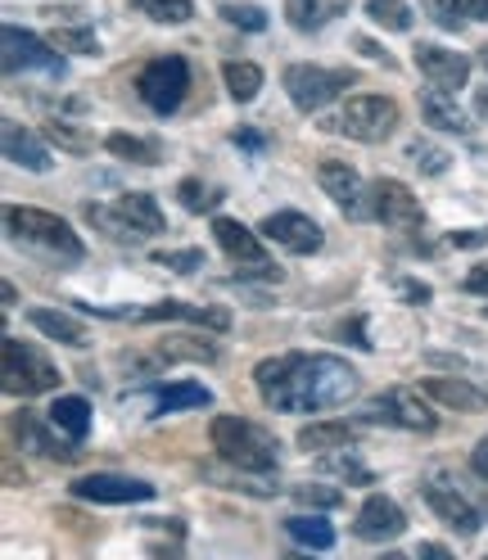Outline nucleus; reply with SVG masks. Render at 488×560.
I'll use <instances>...</instances> for the list:
<instances>
[{"mask_svg": "<svg viewBox=\"0 0 488 560\" xmlns=\"http://www.w3.org/2000/svg\"><path fill=\"white\" fill-rule=\"evenodd\" d=\"M182 199H186L190 213H204V208L218 203V199H204V186H199V182H182Z\"/></svg>", "mask_w": 488, "mask_h": 560, "instance_id": "37998d69", "label": "nucleus"}, {"mask_svg": "<svg viewBox=\"0 0 488 560\" xmlns=\"http://www.w3.org/2000/svg\"><path fill=\"white\" fill-rule=\"evenodd\" d=\"M213 402V394L204 389V384H167L154 416H172V411H186V407H208Z\"/></svg>", "mask_w": 488, "mask_h": 560, "instance_id": "7c9ffc66", "label": "nucleus"}, {"mask_svg": "<svg viewBox=\"0 0 488 560\" xmlns=\"http://www.w3.org/2000/svg\"><path fill=\"white\" fill-rule=\"evenodd\" d=\"M448 240H452V244H457V249H479V244L488 240V231H452Z\"/></svg>", "mask_w": 488, "mask_h": 560, "instance_id": "a18cd8bd", "label": "nucleus"}, {"mask_svg": "<svg viewBox=\"0 0 488 560\" xmlns=\"http://www.w3.org/2000/svg\"><path fill=\"white\" fill-rule=\"evenodd\" d=\"M426 398H434L448 411H488V389H479L475 380H457V375H430L421 380Z\"/></svg>", "mask_w": 488, "mask_h": 560, "instance_id": "f3484780", "label": "nucleus"}, {"mask_svg": "<svg viewBox=\"0 0 488 560\" xmlns=\"http://www.w3.org/2000/svg\"><path fill=\"white\" fill-rule=\"evenodd\" d=\"M136 91H141V100L150 104L154 114H172L190 91V63L182 55H159V59H150L141 68Z\"/></svg>", "mask_w": 488, "mask_h": 560, "instance_id": "0eeeda50", "label": "nucleus"}, {"mask_svg": "<svg viewBox=\"0 0 488 560\" xmlns=\"http://www.w3.org/2000/svg\"><path fill=\"white\" fill-rule=\"evenodd\" d=\"M439 14L448 27H457V23H479L488 19V0H434Z\"/></svg>", "mask_w": 488, "mask_h": 560, "instance_id": "4c0bfd02", "label": "nucleus"}, {"mask_svg": "<svg viewBox=\"0 0 488 560\" xmlns=\"http://www.w3.org/2000/svg\"><path fill=\"white\" fill-rule=\"evenodd\" d=\"M5 231L27 244V249H37L46 258H63V262H82V240L78 231L68 226L59 213H46V208H23V203H10L5 208Z\"/></svg>", "mask_w": 488, "mask_h": 560, "instance_id": "f03ea898", "label": "nucleus"}, {"mask_svg": "<svg viewBox=\"0 0 488 560\" xmlns=\"http://www.w3.org/2000/svg\"><path fill=\"white\" fill-rule=\"evenodd\" d=\"M118 218L136 231V235H159L163 226H167V218H163V208H159V199L154 195H146V190H127V195H118Z\"/></svg>", "mask_w": 488, "mask_h": 560, "instance_id": "4be33fe9", "label": "nucleus"}, {"mask_svg": "<svg viewBox=\"0 0 488 560\" xmlns=\"http://www.w3.org/2000/svg\"><path fill=\"white\" fill-rule=\"evenodd\" d=\"M159 358H163V362H213L218 348L208 343V339L182 335V339H163V343H159Z\"/></svg>", "mask_w": 488, "mask_h": 560, "instance_id": "c756f323", "label": "nucleus"}, {"mask_svg": "<svg viewBox=\"0 0 488 560\" xmlns=\"http://www.w3.org/2000/svg\"><path fill=\"white\" fill-rule=\"evenodd\" d=\"M367 19L390 27V32H407L411 27V10L407 0H367Z\"/></svg>", "mask_w": 488, "mask_h": 560, "instance_id": "f704fd0d", "label": "nucleus"}, {"mask_svg": "<svg viewBox=\"0 0 488 560\" xmlns=\"http://www.w3.org/2000/svg\"><path fill=\"white\" fill-rule=\"evenodd\" d=\"M104 150H109L114 159H127V163H141V167L159 163V145H154V140H141V136H127V131H114L109 140H104Z\"/></svg>", "mask_w": 488, "mask_h": 560, "instance_id": "c85d7f7f", "label": "nucleus"}, {"mask_svg": "<svg viewBox=\"0 0 488 560\" xmlns=\"http://www.w3.org/2000/svg\"><path fill=\"white\" fill-rule=\"evenodd\" d=\"M42 136L50 140V145H59L63 154H91V150H95V140H91L82 127L63 122V118H50V122L42 127Z\"/></svg>", "mask_w": 488, "mask_h": 560, "instance_id": "2f4dec72", "label": "nucleus"}, {"mask_svg": "<svg viewBox=\"0 0 488 560\" xmlns=\"http://www.w3.org/2000/svg\"><path fill=\"white\" fill-rule=\"evenodd\" d=\"M403 529H407V515H403V506H398L394 498H385V493H371V498L362 502V511H358V524H353V534H358L362 542H394Z\"/></svg>", "mask_w": 488, "mask_h": 560, "instance_id": "dca6fc26", "label": "nucleus"}, {"mask_svg": "<svg viewBox=\"0 0 488 560\" xmlns=\"http://www.w3.org/2000/svg\"><path fill=\"white\" fill-rule=\"evenodd\" d=\"M0 42H5V73H19V68H37V73H63V59L55 55V46H46L42 37L5 23L0 27Z\"/></svg>", "mask_w": 488, "mask_h": 560, "instance_id": "f8f14e48", "label": "nucleus"}, {"mask_svg": "<svg viewBox=\"0 0 488 560\" xmlns=\"http://www.w3.org/2000/svg\"><path fill=\"white\" fill-rule=\"evenodd\" d=\"M50 46L63 50V55H100V42H95L91 27H55Z\"/></svg>", "mask_w": 488, "mask_h": 560, "instance_id": "c9c22d12", "label": "nucleus"}, {"mask_svg": "<svg viewBox=\"0 0 488 560\" xmlns=\"http://www.w3.org/2000/svg\"><path fill=\"white\" fill-rule=\"evenodd\" d=\"M208 434H213V452H218L226 466H240V470H249V475L276 470V452H281V443H276L267 430H258L254 420H244V416H218Z\"/></svg>", "mask_w": 488, "mask_h": 560, "instance_id": "7ed1b4c3", "label": "nucleus"}, {"mask_svg": "<svg viewBox=\"0 0 488 560\" xmlns=\"http://www.w3.org/2000/svg\"><path fill=\"white\" fill-rule=\"evenodd\" d=\"M263 235L271 240V244H281L286 254H317L322 249V226L312 222L307 213H294V208H281V213H271L267 222H263Z\"/></svg>", "mask_w": 488, "mask_h": 560, "instance_id": "ddd939ff", "label": "nucleus"}, {"mask_svg": "<svg viewBox=\"0 0 488 560\" xmlns=\"http://www.w3.org/2000/svg\"><path fill=\"white\" fill-rule=\"evenodd\" d=\"M358 430L348 420H312V425L299 430V447L303 452H335V447H353Z\"/></svg>", "mask_w": 488, "mask_h": 560, "instance_id": "5701e85b", "label": "nucleus"}, {"mask_svg": "<svg viewBox=\"0 0 488 560\" xmlns=\"http://www.w3.org/2000/svg\"><path fill=\"white\" fill-rule=\"evenodd\" d=\"M154 262L172 267V271H199L204 267V254L199 249H182V254H154Z\"/></svg>", "mask_w": 488, "mask_h": 560, "instance_id": "79ce46f5", "label": "nucleus"}, {"mask_svg": "<svg viewBox=\"0 0 488 560\" xmlns=\"http://www.w3.org/2000/svg\"><path fill=\"white\" fill-rule=\"evenodd\" d=\"M358 78L348 68H322V63H290L286 68V95L299 114H322L326 104L348 91Z\"/></svg>", "mask_w": 488, "mask_h": 560, "instance_id": "39448f33", "label": "nucleus"}, {"mask_svg": "<svg viewBox=\"0 0 488 560\" xmlns=\"http://www.w3.org/2000/svg\"><path fill=\"white\" fill-rule=\"evenodd\" d=\"M294 502H303V506H312V511H335L344 498H339V488H322V483H303V488H294Z\"/></svg>", "mask_w": 488, "mask_h": 560, "instance_id": "58836bf2", "label": "nucleus"}, {"mask_svg": "<svg viewBox=\"0 0 488 560\" xmlns=\"http://www.w3.org/2000/svg\"><path fill=\"white\" fill-rule=\"evenodd\" d=\"M367 416L371 420H390L398 430H416V434H430L439 425V416L421 402V389H390L367 402Z\"/></svg>", "mask_w": 488, "mask_h": 560, "instance_id": "1a4fd4ad", "label": "nucleus"}, {"mask_svg": "<svg viewBox=\"0 0 488 560\" xmlns=\"http://www.w3.org/2000/svg\"><path fill=\"white\" fill-rule=\"evenodd\" d=\"M286 534L299 547H312V551H330L335 547V529L326 524V515H290L286 520Z\"/></svg>", "mask_w": 488, "mask_h": 560, "instance_id": "bb28decb", "label": "nucleus"}, {"mask_svg": "<svg viewBox=\"0 0 488 560\" xmlns=\"http://www.w3.org/2000/svg\"><path fill=\"white\" fill-rule=\"evenodd\" d=\"M411 55H416V68H421V73L430 78V86H439V91H462L470 82V59L457 55V50L421 42Z\"/></svg>", "mask_w": 488, "mask_h": 560, "instance_id": "2eb2a0df", "label": "nucleus"}, {"mask_svg": "<svg viewBox=\"0 0 488 560\" xmlns=\"http://www.w3.org/2000/svg\"><path fill=\"white\" fill-rule=\"evenodd\" d=\"M222 19L235 23V27H244V32H263L267 27V14L258 5H231V0L222 5Z\"/></svg>", "mask_w": 488, "mask_h": 560, "instance_id": "a19ab883", "label": "nucleus"}, {"mask_svg": "<svg viewBox=\"0 0 488 560\" xmlns=\"http://www.w3.org/2000/svg\"><path fill=\"white\" fill-rule=\"evenodd\" d=\"M426 502H430V511L448 524L452 534H462V538H475V534H479V511H475V502L462 498L448 479H430V483H426Z\"/></svg>", "mask_w": 488, "mask_h": 560, "instance_id": "4468645a", "label": "nucleus"}, {"mask_svg": "<svg viewBox=\"0 0 488 560\" xmlns=\"http://www.w3.org/2000/svg\"><path fill=\"white\" fill-rule=\"evenodd\" d=\"M475 114H484V118H488V86H484V91H475Z\"/></svg>", "mask_w": 488, "mask_h": 560, "instance_id": "09e8293b", "label": "nucleus"}, {"mask_svg": "<svg viewBox=\"0 0 488 560\" xmlns=\"http://www.w3.org/2000/svg\"><path fill=\"white\" fill-rule=\"evenodd\" d=\"M46 420H50L59 434H68L73 443H82V439L91 434V402H86V398H73V394L55 398L50 411H46Z\"/></svg>", "mask_w": 488, "mask_h": 560, "instance_id": "393cba45", "label": "nucleus"}, {"mask_svg": "<svg viewBox=\"0 0 488 560\" xmlns=\"http://www.w3.org/2000/svg\"><path fill=\"white\" fill-rule=\"evenodd\" d=\"M421 114H426V122L430 127H439V131H457V136H470L475 127H470V118L457 109V100H452V91H426L421 95Z\"/></svg>", "mask_w": 488, "mask_h": 560, "instance_id": "b1692460", "label": "nucleus"}, {"mask_svg": "<svg viewBox=\"0 0 488 560\" xmlns=\"http://www.w3.org/2000/svg\"><path fill=\"white\" fill-rule=\"evenodd\" d=\"M470 470L479 475V479H488V434L475 443V452H470Z\"/></svg>", "mask_w": 488, "mask_h": 560, "instance_id": "49530a36", "label": "nucleus"}, {"mask_svg": "<svg viewBox=\"0 0 488 560\" xmlns=\"http://www.w3.org/2000/svg\"><path fill=\"white\" fill-rule=\"evenodd\" d=\"M371 218L385 222V226H394V231H416V226L426 222L421 199L411 195V186H403V182H394V177H380V182L371 186Z\"/></svg>", "mask_w": 488, "mask_h": 560, "instance_id": "6e6552de", "label": "nucleus"}, {"mask_svg": "<svg viewBox=\"0 0 488 560\" xmlns=\"http://www.w3.org/2000/svg\"><path fill=\"white\" fill-rule=\"evenodd\" d=\"M73 498L95 506H136V502H154V483L127 475H82L73 479Z\"/></svg>", "mask_w": 488, "mask_h": 560, "instance_id": "9d476101", "label": "nucleus"}, {"mask_svg": "<svg viewBox=\"0 0 488 560\" xmlns=\"http://www.w3.org/2000/svg\"><path fill=\"white\" fill-rule=\"evenodd\" d=\"M407 159H411L416 167H421L426 177H443L448 163H452V154H448V150H439V145H430V140H411V145H407Z\"/></svg>", "mask_w": 488, "mask_h": 560, "instance_id": "e433bc0d", "label": "nucleus"}, {"mask_svg": "<svg viewBox=\"0 0 488 560\" xmlns=\"http://www.w3.org/2000/svg\"><path fill=\"white\" fill-rule=\"evenodd\" d=\"M317 182H322V190L344 208L348 218H371V190H362V177H358V167H353V163H344V159H322Z\"/></svg>", "mask_w": 488, "mask_h": 560, "instance_id": "9b49d317", "label": "nucleus"}, {"mask_svg": "<svg viewBox=\"0 0 488 560\" xmlns=\"http://www.w3.org/2000/svg\"><path fill=\"white\" fill-rule=\"evenodd\" d=\"M322 470L326 475H339V479H348V483H375V475H371V466H362L358 462V452H344V447H335V452H326L322 457Z\"/></svg>", "mask_w": 488, "mask_h": 560, "instance_id": "473e14b6", "label": "nucleus"}, {"mask_svg": "<svg viewBox=\"0 0 488 560\" xmlns=\"http://www.w3.org/2000/svg\"><path fill=\"white\" fill-rule=\"evenodd\" d=\"M0 145H5V159L10 163H19V167H27V172H50V154H46V145L32 131H23L14 118H5L0 122Z\"/></svg>", "mask_w": 488, "mask_h": 560, "instance_id": "6ab92c4d", "label": "nucleus"}, {"mask_svg": "<svg viewBox=\"0 0 488 560\" xmlns=\"http://www.w3.org/2000/svg\"><path fill=\"white\" fill-rule=\"evenodd\" d=\"M286 19H290L294 32H312L322 23V5L317 0H286Z\"/></svg>", "mask_w": 488, "mask_h": 560, "instance_id": "ea45409f", "label": "nucleus"}, {"mask_svg": "<svg viewBox=\"0 0 488 560\" xmlns=\"http://www.w3.org/2000/svg\"><path fill=\"white\" fill-rule=\"evenodd\" d=\"M131 5L141 10L146 19H154V23H172V27L195 19V5H190V0H131Z\"/></svg>", "mask_w": 488, "mask_h": 560, "instance_id": "72a5a7b5", "label": "nucleus"}, {"mask_svg": "<svg viewBox=\"0 0 488 560\" xmlns=\"http://www.w3.org/2000/svg\"><path fill=\"white\" fill-rule=\"evenodd\" d=\"M213 235H218L222 254H226L231 262H249V267H263V262H267L263 240H258L249 226H244V222H235V218H218V222H213Z\"/></svg>", "mask_w": 488, "mask_h": 560, "instance_id": "aec40b11", "label": "nucleus"}, {"mask_svg": "<svg viewBox=\"0 0 488 560\" xmlns=\"http://www.w3.org/2000/svg\"><path fill=\"white\" fill-rule=\"evenodd\" d=\"M0 358H5V366H0V375H5V394H14V398H37V394H50L59 384V371L50 366V358H42L37 348L23 343V339H5Z\"/></svg>", "mask_w": 488, "mask_h": 560, "instance_id": "423d86ee", "label": "nucleus"}, {"mask_svg": "<svg viewBox=\"0 0 488 560\" xmlns=\"http://www.w3.org/2000/svg\"><path fill=\"white\" fill-rule=\"evenodd\" d=\"M50 430H55L50 420L42 425V420L32 416V411H19V416H14V434H19L23 452H42V457H50V462H73L78 452H73V447H63V443H59Z\"/></svg>", "mask_w": 488, "mask_h": 560, "instance_id": "412c9836", "label": "nucleus"}, {"mask_svg": "<svg viewBox=\"0 0 488 560\" xmlns=\"http://www.w3.org/2000/svg\"><path fill=\"white\" fill-rule=\"evenodd\" d=\"M407 299L411 303H430V290L426 285H407Z\"/></svg>", "mask_w": 488, "mask_h": 560, "instance_id": "de8ad7c7", "label": "nucleus"}, {"mask_svg": "<svg viewBox=\"0 0 488 560\" xmlns=\"http://www.w3.org/2000/svg\"><path fill=\"white\" fill-rule=\"evenodd\" d=\"M222 78H226L231 100H240V104H249V100L263 91V68L249 63V59H226V63H222Z\"/></svg>", "mask_w": 488, "mask_h": 560, "instance_id": "cd10ccee", "label": "nucleus"}, {"mask_svg": "<svg viewBox=\"0 0 488 560\" xmlns=\"http://www.w3.org/2000/svg\"><path fill=\"white\" fill-rule=\"evenodd\" d=\"M254 384L271 411L317 416L358 394V371L335 353H281L254 366Z\"/></svg>", "mask_w": 488, "mask_h": 560, "instance_id": "f257e3e1", "label": "nucleus"}, {"mask_svg": "<svg viewBox=\"0 0 488 560\" xmlns=\"http://www.w3.org/2000/svg\"><path fill=\"white\" fill-rule=\"evenodd\" d=\"M479 59H484V68H488V46H484V50H479Z\"/></svg>", "mask_w": 488, "mask_h": 560, "instance_id": "8fccbe9b", "label": "nucleus"}, {"mask_svg": "<svg viewBox=\"0 0 488 560\" xmlns=\"http://www.w3.org/2000/svg\"><path fill=\"white\" fill-rule=\"evenodd\" d=\"M466 294L488 299V262H484V267H470V276H466Z\"/></svg>", "mask_w": 488, "mask_h": 560, "instance_id": "c03bdc74", "label": "nucleus"}, {"mask_svg": "<svg viewBox=\"0 0 488 560\" xmlns=\"http://www.w3.org/2000/svg\"><path fill=\"white\" fill-rule=\"evenodd\" d=\"M398 122H403L398 100H390V95H353L339 109V118L326 122V131L362 140V145H380V140H390L398 131Z\"/></svg>", "mask_w": 488, "mask_h": 560, "instance_id": "20e7f679", "label": "nucleus"}, {"mask_svg": "<svg viewBox=\"0 0 488 560\" xmlns=\"http://www.w3.org/2000/svg\"><path fill=\"white\" fill-rule=\"evenodd\" d=\"M141 322H190V326H208V330H231V312L226 307H190V303H154L141 312Z\"/></svg>", "mask_w": 488, "mask_h": 560, "instance_id": "a211bd4d", "label": "nucleus"}, {"mask_svg": "<svg viewBox=\"0 0 488 560\" xmlns=\"http://www.w3.org/2000/svg\"><path fill=\"white\" fill-rule=\"evenodd\" d=\"M27 322L37 326L46 339H55V343L86 348V326L73 322V317H63V312H55V307H32V312H27Z\"/></svg>", "mask_w": 488, "mask_h": 560, "instance_id": "a878e982", "label": "nucleus"}]
</instances>
